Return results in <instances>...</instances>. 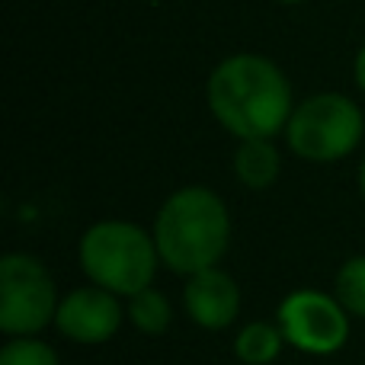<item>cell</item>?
I'll list each match as a JSON object with an SVG mask.
<instances>
[{
    "mask_svg": "<svg viewBox=\"0 0 365 365\" xmlns=\"http://www.w3.org/2000/svg\"><path fill=\"white\" fill-rule=\"evenodd\" d=\"M205 106L231 138H279L295 109L292 81L272 58L234 51L205 81Z\"/></svg>",
    "mask_w": 365,
    "mask_h": 365,
    "instance_id": "obj_1",
    "label": "cell"
},
{
    "mask_svg": "<svg viewBox=\"0 0 365 365\" xmlns=\"http://www.w3.org/2000/svg\"><path fill=\"white\" fill-rule=\"evenodd\" d=\"M151 234L164 269L186 279L192 272L221 266L227 257L234 234L231 208L212 186L189 182L160 202Z\"/></svg>",
    "mask_w": 365,
    "mask_h": 365,
    "instance_id": "obj_2",
    "label": "cell"
},
{
    "mask_svg": "<svg viewBox=\"0 0 365 365\" xmlns=\"http://www.w3.org/2000/svg\"><path fill=\"white\" fill-rule=\"evenodd\" d=\"M77 263L87 282L115 292L119 298H132L141 289L154 285L160 263L154 234L138 221L103 218L93 221L77 240Z\"/></svg>",
    "mask_w": 365,
    "mask_h": 365,
    "instance_id": "obj_3",
    "label": "cell"
},
{
    "mask_svg": "<svg viewBox=\"0 0 365 365\" xmlns=\"http://www.w3.org/2000/svg\"><path fill=\"white\" fill-rule=\"evenodd\" d=\"M285 145L308 164H340L359 151L365 138V113L346 93H311L295 103L285 125Z\"/></svg>",
    "mask_w": 365,
    "mask_h": 365,
    "instance_id": "obj_4",
    "label": "cell"
},
{
    "mask_svg": "<svg viewBox=\"0 0 365 365\" xmlns=\"http://www.w3.org/2000/svg\"><path fill=\"white\" fill-rule=\"evenodd\" d=\"M61 292L36 253L10 250L0 257V334L4 336H42L55 327Z\"/></svg>",
    "mask_w": 365,
    "mask_h": 365,
    "instance_id": "obj_5",
    "label": "cell"
},
{
    "mask_svg": "<svg viewBox=\"0 0 365 365\" xmlns=\"http://www.w3.org/2000/svg\"><path fill=\"white\" fill-rule=\"evenodd\" d=\"M276 324L282 327L285 343L302 356H334L349 343L353 317L334 292L324 289H292L279 302Z\"/></svg>",
    "mask_w": 365,
    "mask_h": 365,
    "instance_id": "obj_6",
    "label": "cell"
},
{
    "mask_svg": "<svg viewBox=\"0 0 365 365\" xmlns=\"http://www.w3.org/2000/svg\"><path fill=\"white\" fill-rule=\"evenodd\" d=\"M125 321V298L87 282L61 295L55 330L77 346H103L119 334Z\"/></svg>",
    "mask_w": 365,
    "mask_h": 365,
    "instance_id": "obj_7",
    "label": "cell"
},
{
    "mask_svg": "<svg viewBox=\"0 0 365 365\" xmlns=\"http://www.w3.org/2000/svg\"><path fill=\"white\" fill-rule=\"evenodd\" d=\"M240 304H244V295H240L237 279L221 266L192 272L182 282V311L195 327L208 334H221L231 327L240 317Z\"/></svg>",
    "mask_w": 365,
    "mask_h": 365,
    "instance_id": "obj_8",
    "label": "cell"
},
{
    "mask_svg": "<svg viewBox=\"0 0 365 365\" xmlns=\"http://www.w3.org/2000/svg\"><path fill=\"white\" fill-rule=\"evenodd\" d=\"M231 173L250 192H266L282 177V151L276 138H244L231 154Z\"/></svg>",
    "mask_w": 365,
    "mask_h": 365,
    "instance_id": "obj_9",
    "label": "cell"
},
{
    "mask_svg": "<svg viewBox=\"0 0 365 365\" xmlns=\"http://www.w3.org/2000/svg\"><path fill=\"white\" fill-rule=\"evenodd\" d=\"M285 346L289 343L276 321H247L231 340L234 356L244 365H272Z\"/></svg>",
    "mask_w": 365,
    "mask_h": 365,
    "instance_id": "obj_10",
    "label": "cell"
},
{
    "mask_svg": "<svg viewBox=\"0 0 365 365\" xmlns=\"http://www.w3.org/2000/svg\"><path fill=\"white\" fill-rule=\"evenodd\" d=\"M125 317L138 334L164 336L167 330L173 327L177 311H173V302L167 292H160L158 285H148V289H141L138 295L125 298Z\"/></svg>",
    "mask_w": 365,
    "mask_h": 365,
    "instance_id": "obj_11",
    "label": "cell"
},
{
    "mask_svg": "<svg viewBox=\"0 0 365 365\" xmlns=\"http://www.w3.org/2000/svg\"><path fill=\"white\" fill-rule=\"evenodd\" d=\"M334 295L340 298L353 321H365V253L343 259L334 276Z\"/></svg>",
    "mask_w": 365,
    "mask_h": 365,
    "instance_id": "obj_12",
    "label": "cell"
},
{
    "mask_svg": "<svg viewBox=\"0 0 365 365\" xmlns=\"http://www.w3.org/2000/svg\"><path fill=\"white\" fill-rule=\"evenodd\" d=\"M0 365H61V356L42 336H6L0 346Z\"/></svg>",
    "mask_w": 365,
    "mask_h": 365,
    "instance_id": "obj_13",
    "label": "cell"
},
{
    "mask_svg": "<svg viewBox=\"0 0 365 365\" xmlns=\"http://www.w3.org/2000/svg\"><path fill=\"white\" fill-rule=\"evenodd\" d=\"M353 81H356V87H359V93L365 96V42L353 58Z\"/></svg>",
    "mask_w": 365,
    "mask_h": 365,
    "instance_id": "obj_14",
    "label": "cell"
},
{
    "mask_svg": "<svg viewBox=\"0 0 365 365\" xmlns=\"http://www.w3.org/2000/svg\"><path fill=\"white\" fill-rule=\"evenodd\" d=\"M356 186H359V195L365 199V154H362V160H359V170H356Z\"/></svg>",
    "mask_w": 365,
    "mask_h": 365,
    "instance_id": "obj_15",
    "label": "cell"
},
{
    "mask_svg": "<svg viewBox=\"0 0 365 365\" xmlns=\"http://www.w3.org/2000/svg\"><path fill=\"white\" fill-rule=\"evenodd\" d=\"M272 4H282V6H298V4H308V0H272Z\"/></svg>",
    "mask_w": 365,
    "mask_h": 365,
    "instance_id": "obj_16",
    "label": "cell"
}]
</instances>
